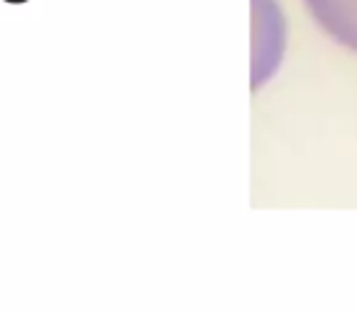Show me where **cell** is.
<instances>
[{
    "label": "cell",
    "instance_id": "cell-1",
    "mask_svg": "<svg viewBox=\"0 0 357 313\" xmlns=\"http://www.w3.org/2000/svg\"><path fill=\"white\" fill-rule=\"evenodd\" d=\"M313 20L342 47L357 52V0H303Z\"/></svg>",
    "mask_w": 357,
    "mask_h": 313
}]
</instances>
